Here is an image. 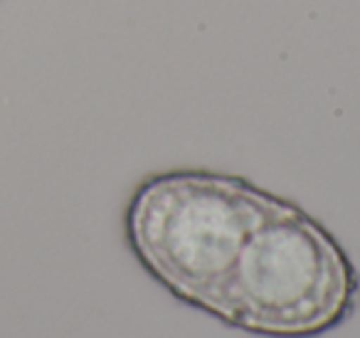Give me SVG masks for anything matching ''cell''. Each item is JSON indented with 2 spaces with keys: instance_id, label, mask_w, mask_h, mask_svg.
<instances>
[{
  "instance_id": "1",
  "label": "cell",
  "mask_w": 360,
  "mask_h": 338,
  "mask_svg": "<svg viewBox=\"0 0 360 338\" xmlns=\"http://www.w3.org/2000/svg\"><path fill=\"white\" fill-rule=\"evenodd\" d=\"M279 205L240 178L198 170L155 175L129 205V242L175 296L215 313L245 242Z\"/></svg>"
},
{
  "instance_id": "2",
  "label": "cell",
  "mask_w": 360,
  "mask_h": 338,
  "mask_svg": "<svg viewBox=\"0 0 360 338\" xmlns=\"http://www.w3.org/2000/svg\"><path fill=\"white\" fill-rule=\"evenodd\" d=\"M355 296L358 277L343 249L281 200L242 247L215 316L247 331L301 338L343 321Z\"/></svg>"
}]
</instances>
